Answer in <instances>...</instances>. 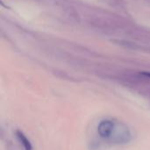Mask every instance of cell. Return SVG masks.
I'll use <instances>...</instances> for the list:
<instances>
[{"label": "cell", "instance_id": "cell-1", "mask_svg": "<svg viewBox=\"0 0 150 150\" xmlns=\"http://www.w3.org/2000/svg\"><path fill=\"white\" fill-rule=\"evenodd\" d=\"M132 140V134L129 128L123 123L117 122L113 131V133L109 140L112 143L114 144H127Z\"/></svg>", "mask_w": 150, "mask_h": 150}, {"label": "cell", "instance_id": "cell-2", "mask_svg": "<svg viewBox=\"0 0 150 150\" xmlns=\"http://www.w3.org/2000/svg\"><path fill=\"white\" fill-rule=\"evenodd\" d=\"M116 126V121L112 120V119H104L102 120L98 126V135L105 139V140H110L114 128Z\"/></svg>", "mask_w": 150, "mask_h": 150}, {"label": "cell", "instance_id": "cell-3", "mask_svg": "<svg viewBox=\"0 0 150 150\" xmlns=\"http://www.w3.org/2000/svg\"><path fill=\"white\" fill-rule=\"evenodd\" d=\"M16 135H17V138H18V141L20 142V144L22 145L24 149L33 150V147H32L31 142L29 141V140L25 137V135L23 133H21L20 131H17Z\"/></svg>", "mask_w": 150, "mask_h": 150}]
</instances>
